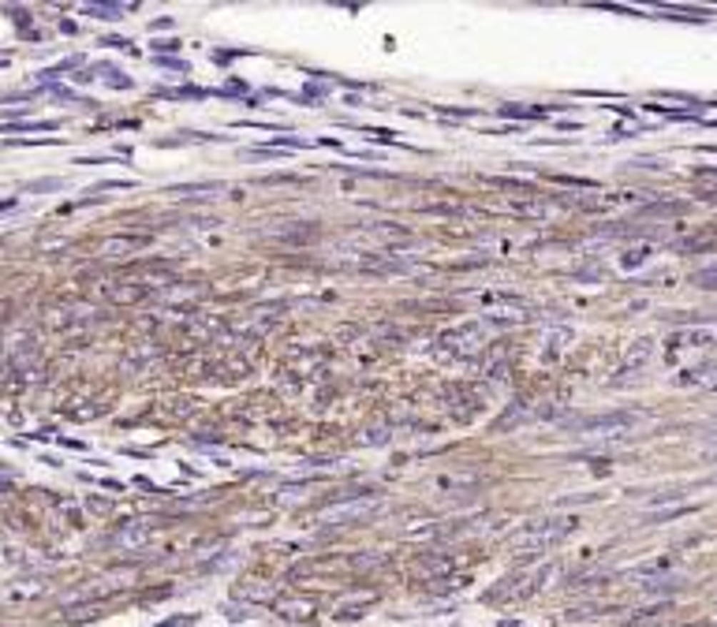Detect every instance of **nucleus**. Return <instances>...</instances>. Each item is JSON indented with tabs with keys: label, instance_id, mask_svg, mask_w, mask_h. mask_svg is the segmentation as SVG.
Instances as JSON below:
<instances>
[{
	"label": "nucleus",
	"instance_id": "1",
	"mask_svg": "<svg viewBox=\"0 0 717 627\" xmlns=\"http://www.w3.org/2000/svg\"><path fill=\"white\" fill-rule=\"evenodd\" d=\"M646 418H650V411L628 407V411H606V415H586V418H564V426L572 433L598 437L601 444H621V441L631 437L635 426H643Z\"/></svg>",
	"mask_w": 717,
	"mask_h": 627
},
{
	"label": "nucleus",
	"instance_id": "2",
	"mask_svg": "<svg viewBox=\"0 0 717 627\" xmlns=\"http://www.w3.org/2000/svg\"><path fill=\"white\" fill-rule=\"evenodd\" d=\"M572 531H576V519H572V516L531 519V523H523V526H519V531L508 538V546H512L516 553H546V549L557 546V541H564Z\"/></svg>",
	"mask_w": 717,
	"mask_h": 627
},
{
	"label": "nucleus",
	"instance_id": "3",
	"mask_svg": "<svg viewBox=\"0 0 717 627\" xmlns=\"http://www.w3.org/2000/svg\"><path fill=\"white\" fill-rule=\"evenodd\" d=\"M381 508V497L378 493H358V497H340V501H329L321 511H318V523L321 526H348V523H363L370 519L373 511Z\"/></svg>",
	"mask_w": 717,
	"mask_h": 627
},
{
	"label": "nucleus",
	"instance_id": "4",
	"mask_svg": "<svg viewBox=\"0 0 717 627\" xmlns=\"http://www.w3.org/2000/svg\"><path fill=\"white\" fill-rule=\"evenodd\" d=\"M482 348H486V325H478V321H467L441 336V355H448V358H475Z\"/></svg>",
	"mask_w": 717,
	"mask_h": 627
},
{
	"label": "nucleus",
	"instance_id": "5",
	"mask_svg": "<svg viewBox=\"0 0 717 627\" xmlns=\"http://www.w3.org/2000/svg\"><path fill=\"white\" fill-rule=\"evenodd\" d=\"M146 246H150V236H142V232H124V236H109V239L97 243V258L120 261V258H131V254L146 251Z\"/></svg>",
	"mask_w": 717,
	"mask_h": 627
},
{
	"label": "nucleus",
	"instance_id": "6",
	"mask_svg": "<svg viewBox=\"0 0 717 627\" xmlns=\"http://www.w3.org/2000/svg\"><path fill=\"white\" fill-rule=\"evenodd\" d=\"M101 291H105V299L116 303V306H135L150 295V288H146L142 280H105Z\"/></svg>",
	"mask_w": 717,
	"mask_h": 627
},
{
	"label": "nucleus",
	"instance_id": "7",
	"mask_svg": "<svg viewBox=\"0 0 717 627\" xmlns=\"http://www.w3.org/2000/svg\"><path fill=\"white\" fill-rule=\"evenodd\" d=\"M150 538H154V526H150V523H120L116 534H112L116 549H124V553L146 549V546H150Z\"/></svg>",
	"mask_w": 717,
	"mask_h": 627
},
{
	"label": "nucleus",
	"instance_id": "8",
	"mask_svg": "<svg viewBox=\"0 0 717 627\" xmlns=\"http://www.w3.org/2000/svg\"><path fill=\"white\" fill-rule=\"evenodd\" d=\"M273 243H288V246H311L318 239V228L314 224H281V228H269L266 232Z\"/></svg>",
	"mask_w": 717,
	"mask_h": 627
},
{
	"label": "nucleus",
	"instance_id": "9",
	"mask_svg": "<svg viewBox=\"0 0 717 627\" xmlns=\"http://www.w3.org/2000/svg\"><path fill=\"white\" fill-rule=\"evenodd\" d=\"M236 598L254 601V605H269V601H276V586L262 583V579H247V583H236Z\"/></svg>",
	"mask_w": 717,
	"mask_h": 627
},
{
	"label": "nucleus",
	"instance_id": "10",
	"mask_svg": "<svg viewBox=\"0 0 717 627\" xmlns=\"http://www.w3.org/2000/svg\"><path fill=\"white\" fill-rule=\"evenodd\" d=\"M437 489L445 493H471L478 486V471H448V474H437Z\"/></svg>",
	"mask_w": 717,
	"mask_h": 627
},
{
	"label": "nucleus",
	"instance_id": "11",
	"mask_svg": "<svg viewBox=\"0 0 717 627\" xmlns=\"http://www.w3.org/2000/svg\"><path fill=\"white\" fill-rule=\"evenodd\" d=\"M710 343H717V333L713 328H683V333H676L669 340V348L680 351V348H710Z\"/></svg>",
	"mask_w": 717,
	"mask_h": 627
},
{
	"label": "nucleus",
	"instance_id": "12",
	"mask_svg": "<svg viewBox=\"0 0 717 627\" xmlns=\"http://www.w3.org/2000/svg\"><path fill=\"white\" fill-rule=\"evenodd\" d=\"M650 355H654V340H635L631 348H628V355H624V362H621V373H635L639 366H646L650 362Z\"/></svg>",
	"mask_w": 717,
	"mask_h": 627
},
{
	"label": "nucleus",
	"instance_id": "13",
	"mask_svg": "<svg viewBox=\"0 0 717 627\" xmlns=\"http://www.w3.org/2000/svg\"><path fill=\"white\" fill-rule=\"evenodd\" d=\"M370 236L378 239V243H411V232H407L403 224H396V221H378V224H370Z\"/></svg>",
	"mask_w": 717,
	"mask_h": 627
},
{
	"label": "nucleus",
	"instance_id": "14",
	"mask_svg": "<svg viewBox=\"0 0 717 627\" xmlns=\"http://www.w3.org/2000/svg\"><path fill=\"white\" fill-rule=\"evenodd\" d=\"M512 217H527V221H546L549 217V206L542 198H519V202H508Z\"/></svg>",
	"mask_w": 717,
	"mask_h": 627
},
{
	"label": "nucleus",
	"instance_id": "15",
	"mask_svg": "<svg viewBox=\"0 0 717 627\" xmlns=\"http://www.w3.org/2000/svg\"><path fill=\"white\" fill-rule=\"evenodd\" d=\"M691 511H695V504H683V501L658 504V508H650L646 516H643V523H669V519H680V516H691Z\"/></svg>",
	"mask_w": 717,
	"mask_h": 627
},
{
	"label": "nucleus",
	"instance_id": "16",
	"mask_svg": "<svg viewBox=\"0 0 717 627\" xmlns=\"http://www.w3.org/2000/svg\"><path fill=\"white\" fill-rule=\"evenodd\" d=\"M90 306H68V310H53L49 314V325L53 328H71V325H83L86 318H90Z\"/></svg>",
	"mask_w": 717,
	"mask_h": 627
},
{
	"label": "nucleus",
	"instance_id": "17",
	"mask_svg": "<svg viewBox=\"0 0 717 627\" xmlns=\"http://www.w3.org/2000/svg\"><path fill=\"white\" fill-rule=\"evenodd\" d=\"M311 601L306 598H276V613H281L284 620H306L311 616Z\"/></svg>",
	"mask_w": 717,
	"mask_h": 627
},
{
	"label": "nucleus",
	"instance_id": "18",
	"mask_svg": "<svg viewBox=\"0 0 717 627\" xmlns=\"http://www.w3.org/2000/svg\"><path fill=\"white\" fill-rule=\"evenodd\" d=\"M650 254H654V243H635V246H628V251L621 254V266L631 273V269L646 266V261H650Z\"/></svg>",
	"mask_w": 717,
	"mask_h": 627
},
{
	"label": "nucleus",
	"instance_id": "19",
	"mask_svg": "<svg viewBox=\"0 0 717 627\" xmlns=\"http://www.w3.org/2000/svg\"><path fill=\"white\" fill-rule=\"evenodd\" d=\"M418 213H433V217H467V209L456 206V202H426V206H418Z\"/></svg>",
	"mask_w": 717,
	"mask_h": 627
},
{
	"label": "nucleus",
	"instance_id": "20",
	"mask_svg": "<svg viewBox=\"0 0 717 627\" xmlns=\"http://www.w3.org/2000/svg\"><path fill=\"white\" fill-rule=\"evenodd\" d=\"M83 11L94 15V19H120L124 11H131V4H86Z\"/></svg>",
	"mask_w": 717,
	"mask_h": 627
},
{
	"label": "nucleus",
	"instance_id": "21",
	"mask_svg": "<svg viewBox=\"0 0 717 627\" xmlns=\"http://www.w3.org/2000/svg\"><path fill=\"white\" fill-rule=\"evenodd\" d=\"M41 590H45V586H41L38 579H30V583H23V586H19V583H8L4 598H8V601H19V598H34V593H41Z\"/></svg>",
	"mask_w": 717,
	"mask_h": 627
},
{
	"label": "nucleus",
	"instance_id": "22",
	"mask_svg": "<svg viewBox=\"0 0 717 627\" xmlns=\"http://www.w3.org/2000/svg\"><path fill=\"white\" fill-rule=\"evenodd\" d=\"M568 340H572V328H557V333H549V340H546L549 348L542 351V358H557V355L564 351V343H568Z\"/></svg>",
	"mask_w": 717,
	"mask_h": 627
},
{
	"label": "nucleus",
	"instance_id": "23",
	"mask_svg": "<svg viewBox=\"0 0 717 627\" xmlns=\"http://www.w3.org/2000/svg\"><path fill=\"white\" fill-rule=\"evenodd\" d=\"M388 437H393V430L388 426H370V430L358 433V444H366V448H373V444H385Z\"/></svg>",
	"mask_w": 717,
	"mask_h": 627
},
{
	"label": "nucleus",
	"instance_id": "24",
	"mask_svg": "<svg viewBox=\"0 0 717 627\" xmlns=\"http://www.w3.org/2000/svg\"><path fill=\"white\" fill-rule=\"evenodd\" d=\"M643 213L646 217H676V213H683V206L680 202H650V206H643Z\"/></svg>",
	"mask_w": 717,
	"mask_h": 627
},
{
	"label": "nucleus",
	"instance_id": "25",
	"mask_svg": "<svg viewBox=\"0 0 717 627\" xmlns=\"http://www.w3.org/2000/svg\"><path fill=\"white\" fill-rule=\"evenodd\" d=\"M199 288H187V284H179V288H169L165 295H161V299H165V303H194V299H199Z\"/></svg>",
	"mask_w": 717,
	"mask_h": 627
},
{
	"label": "nucleus",
	"instance_id": "26",
	"mask_svg": "<svg viewBox=\"0 0 717 627\" xmlns=\"http://www.w3.org/2000/svg\"><path fill=\"white\" fill-rule=\"evenodd\" d=\"M691 284L695 288H706V291H717V266H706V269L691 273Z\"/></svg>",
	"mask_w": 717,
	"mask_h": 627
},
{
	"label": "nucleus",
	"instance_id": "27",
	"mask_svg": "<svg viewBox=\"0 0 717 627\" xmlns=\"http://www.w3.org/2000/svg\"><path fill=\"white\" fill-rule=\"evenodd\" d=\"M710 366H698V370H683L680 377H676V385H703V381H710Z\"/></svg>",
	"mask_w": 717,
	"mask_h": 627
},
{
	"label": "nucleus",
	"instance_id": "28",
	"mask_svg": "<svg viewBox=\"0 0 717 627\" xmlns=\"http://www.w3.org/2000/svg\"><path fill=\"white\" fill-rule=\"evenodd\" d=\"M501 116H516V120H534V116H542V109H523V105H504V109H501Z\"/></svg>",
	"mask_w": 717,
	"mask_h": 627
},
{
	"label": "nucleus",
	"instance_id": "29",
	"mask_svg": "<svg viewBox=\"0 0 717 627\" xmlns=\"http://www.w3.org/2000/svg\"><path fill=\"white\" fill-rule=\"evenodd\" d=\"M486 321H490V325H519V321H523V314H504V310H497V314H490Z\"/></svg>",
	"mask_w": 717,
	"mask_h": 627
},
{
	"label": "nucleus",
	"instance_id": "30",
	"mask_svg": "<svg viewBox=\"0 0 717 627\" xmlns=\"http://www.w3.org/2000/svg\"><path fill=\"white\" fill-rule=\"evenodd\" d=\"M224 616H228V620H247L251 613H247V608H243V601H239V608H236V605H224Z\"/></svg>",
	"mask_w": 717,
	"mask_h": 627
},
{
	"label": "nucleus",
	"instance_id": "31",
	"mask_svg": "<svg viewBox=\"0 0 717 627\" xmlns=\"http://www.w3.org/2000/svg\"><path fill=\"white\" fill-rule=\"evenodd\" d=\"M194 620H199L194 613H191V616H172V620H165V627H191Z\"/></svg>",
	"mask_w": 717,
	"mask_h": 627
},
{
	"label": "nucleus",
	"instance_id": "32",
	"mask_svg": "<svg viewBox=\"0 0 717 627\" xmlns=\"http://www.w3.org/2000/svg\"><path fill=\"white\" fill-rule=\"evenodd\" d=\"M60 179H38V184H30V191H56Z\"/></svg>",
	"mask_w": 717,
	"mask_h": 627
},
{
	"label": "nucleus",
	"instance_id": "33",
	"mask_svg": "<svg viewBox=\"0 0 717 627\" xmlns=\"http://www.w3.org/2000/svg\"><path fill=\"white\" fill-rule=\"evenodd\" d=\"M381 564V556H358L355 560V568H378Z\"/></svg>",
	"mask_w": 717,
	"mask_h": 627
},
{
	"label": "nucleus",
	"instance_id": "34",
	"mask_svg": "<svg viewBox=\"0 0 717 627\" xmlns=\"http://www.w3.org/2000/svg\"><path fill=\"white\" fill-rule=\"evenodd\" d=\"M154 49H161V53H172V49H179V41H154Z\"/></svg>",
	"mask_w": 717,
	"mask_h": 627
},
{
	"label": "nucleus",
	"instance_id": "35",
	"mask_svg": "<svg viewBox=\"0 0 717 627\" xmlns=\"http://www.w3.org/2000/svg\"><path fill=\"white\" fill-rule=\"evenodd\" d=\"M703 176H710V179H713V184H717V172H703Z\"/></svg>",
	"mask_w": 717,
	"mask_h": 627
},
{
	"label": "nucleus",
	"instance_id": "36",
	"mask_svg": "<svg viewBox=\"0 0 717 627\" xmlns=\"http://www.w3.org/2000/svg\"><path fill=\"white\" fill-rule=\"evenodd\" d=\"M688 627H706V623H688Z\"/></svg>",
	"mask_w": 717,
	"mask_h": 627
}]
</instances>
